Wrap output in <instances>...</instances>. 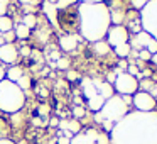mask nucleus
<instances>
[{
  "instance_id": "obj_30",
  "label": "nucleus",
  "mask_w": 157,
  "mask_h": 144,
  "mask_svg": "<svg viewBox=\"0 0 157 144\" xmlns=\"http://www.w3.org/2000/svg\"><path fill=\"white\" fill-rule=\"evenodd\" d=\"M73 115H75L76 119H79V117H83V115H85V107H81V105H76L75 109H73Z\"/></svg>"
},
{
  "instance_id": "obj_24",
  "label": "nucleus",
  "mask_w": 157,
  "mask_h": 144,
  "mask_svg": "<svg viewBox=\"0 0 157 144\" xmlns=\"http://www.w3.org/2000/svg\"><path fill=\"white\" fill-rule=\"evenodd\" d=\"M147 2H149V0H130V4H132V7L135 9V10H142L144 7H145L147 5Z\"/></svg>"
},
{
  "instance_id": "obj_11",
  "label": "nucleus",
  "mask_w": 157,
  "mask_h": 144,
  "mask_svg": "<svg viewBox=\"0 0 157 144\" xmlns=\"http://www.w3.org/2000/svg\"><path fill=\"white\" fill-rule=\"evenodd\" d=\"M93 86H95L96 93L101 97L103 100H108L110 97L115 95V90H113V85H110L108 82H101V80H93Z\"/></svg>"
},
{
  "instance_id": "obj_7",
  "label": "nucleus",
  "mask_w": 157,
  "mask_h": 144,
  "mask_svg": "<svg viewBox=\"0 0 157 144\" xmlns=\"http://www.w3.org/2000/svg\"><path fill=\"white\" fill-rule=\"evenodd\" d=\"M106 42L110 48H117V46L127 44L130 41V32L125 26H110L108 32H106Z\"/></svg>"
},
{
  "instance_id": "obj_16",
  "label": "nucleus",
  "mask_w": 157,
  "mask_h": 144,
  "mask_svg": "<svg viewBox=\"0 0 157 144\" xmlns=\"http://www.w3.org/2000/svg\"><path fill=\"white\" fill-rule=\"evenodd\" d=\"M103 103H105V100H103L98 93H96L95 97H91V98H88V107H90V110H93V112H100L101 107H103Z\"/></svg>"
},
{
  "instance_id": "obj_40",
  "label": "nucleus",
  "mask_w": 157,
  "mask_h": 144,
  "mask_svg": "<svg viewBox=\"0 0 157 144\" xmlns=\"http://www.w3.org/2000/svg\"><path fill=\"white\" fill-rule=\"evenodd\" d=\"M2 80H5V68L4 66H0V82Z\"/></svg>"
},
{
  "instance_id": "obj_21",
  "label": "nucleus",
  "mask_w": 157,
  "mask_h": 144,
  "mask_svg": "<svg viewBox=\"0 0 157 144\" xmlns=\"http://www.w3.org/2000/svg\"><path fill=\"white\" fill-rule=\"evenodd\" d=\"M93 49H95V53H96V54H100V56H105V54H108V53H110V46H108V42H106V41L95 42V44H93Z\"/></svg>"
},
{
  "instance_id": "obj_14",
  "label": "nucleus",
  "mask_w": 157,
  "mask_h": 144,
  "mask_svg": "<svg viewBox=\"0 0 157 144\" xmlns=\"http://www.w3.org/2000/svg\"><path fill=\"white\" fill-rule=\"evenodd\" d=\"M59 127H61V130H69V132L75 136V134H78L79 130H81V126H79V122L76 119H73V120H59V124H58Z\"/></svg>"
},
{
  "instance_id": "obj_31",
  "label": "nucleus",
  "mask_w": 157,
  "mask_h": 144,
  "mask_svg": "<svg viewBox=\"0 0 157 144\" xmlns=\"http://www.w3.org/2000/svg\"><path fill=\"white\" fill-rule=\"evenodd\" d=\"M137 56H139V58L142 59V61H150V58H152V54H150V53L147 51V49H140V53H139Z\"/></svg>"
},
{
  "instance_id": "obj_32",
  "label": "nucleus",
  "mask_w": 157,
  "mask_h": 144,
  "mask_svg": "<svg viewBox=\"0 0 157 144\" xmlns=\"http://www.w3.org/2000/svg\"><path fill=\"white\" fill-rule=\"evenodd\" d=\"M127 73H128V75H132V76H135V78H137V75H139V68H137L135 65H130L128 68H127Z\"/></svg>"
},
{
  "instance_id": "obj_29",
  "label": "nucleus",
  "mask_w": 157,
  "mask_h": 144,
  "mask_svg": "<svg viewBox=\"0 0 157 144\" xmlns=\"http://www.w3.org/2000/svg\"><path fill=\"white\" fill-rule=\"evenodd\" d=\"M96 144H110V137L103 132H98V137H96Z\"/></svg>"
},
{
  "instance_id": "obj_41",
  "label": "nucleus",
  "mask_w": 157,
  "mask_h": 144,
  "mask_svg": "<svg viewBox=\"0 0 157 144\" xmlns=\"http://www.w3.org/2000/svg\"><path fill=\"white\" fill-rule=\"evenodd\" d=\"M49 124H51L52 127H56V126H58V124H59V120H58V119H54V117H52V119L49 120Z\"/></svg>"
},
{
  "instance_id": "obj_15",
  "label": "nucleus",
  "mask_w": 157,
  "mask_h": 144,
  "mask_svg": "<svg viewBox=\"0 0 157 144\" xmlns=\"http://www.w3.org/2000/svg\"><path fill=\"white\" fill-rule=\"evenodd\" d=\"M81 86H83V90H85L86 100L96 95V90H95V86H93V80H91V78H85V80L81 82Z\"/></svg>"
},
{
  "instance_id": "obj_47",
  "label": "nucleus",
  "mask_w": 157,
  "mask_h": 144,
  "mask_svg": "<svg viewBox=\"0 0 157 144\" xmlns=\"http://www.w3.org/2000/svg\"><path fill=\"white\" fill-rule=\"evenodd\" d=\"M150 95H152V97H154V98H155V97H157V88H154V90H152V92H150Z\"/></svg>"
},
{
  "instance_id": "obj_13",
  "label": "nucleus",
  "mask_w": 157,
  "mask_h": 144,
  "mask_svg": "<svg viewBox=\"0 0 157 144\" xmlns=\"http://www.w3.org/2000/svg\"><path fill=\"white\" fill-rule=\"evenodd\" d=\"M79 39H81V36H76V34L61 36V39H59V46H61V49H64V51H73V49H76Z\"/></svg>"
},
{
  "instance_id": "obj_19",
  "label": "nucleus",
  "mask_w": 157,
  "mask_h": 144,
  "mask_svg": "<svg viewBox=\"0 0 157 144\" xmlns=\"http://www.w3.org/2000/svg\"><path fill=\"white\" fill-rule=\"evenodd\" d=\"M12 29H14V22H12L10 17H7V15L0 17V32H2V34H7Z\"/></svg>"
},
{
  "instance_id": "obj_36",
  "label": "nucleus",
  "mask_w": 157,
  "mask_h": 144,
  "mask_svg": "<svg viewBox=\"0 0 157 144\" xmlns=\"http://www.w3.org/2000/svg\"><path fill=\"white\" fill-rule=\"evenodd\" d=\"M29 53H31V49H29V48H22V49H19V54H22V56H29Z\"/></svg>"
},
{
  "instance_id": "obj_44",
  "label": "nucleus",
  "mask_w": 157,
  "mask_h": 144,
  "mask_svg": "<svg viewBox=\"0 0 157 144\" xmlns=\"http://www.w3.org/2000/svg\"><path fill=\"white\" fill-rule=\"evenodd\" d=\"M51 58L58 61V59H59V53H56V51H54V53H51Z\"/></svg>"
},
{
  "instance_id": "obj_2",
  "label": "nucleus",
  "mask_w": 157,
  "mask_h": 144,
  "mask_svg": "<svg viewBox=\"0 0 157 144\" xmlns=\"http://www.w3.org/2000/svg\"><path fill=\"white\" fill-rule=\"evenodd\" d=\"M79 34L90 42L103 41L108 32L112 21H110V7L105 2L100 4H79Z\"/></svg>"
},
{
  "instance_id": "obj_48",
  "label": "nucleus",
  "mask_w": 157,
  "mask_h": 144,
  "mask_svg": "<svg viewBox=\"0 0 157 144\" xmlns=\"http://www.w3.org/2000/svg\"><path fill=\"white\" fill-rule=\"evenodd\" d=\"M19 2H21V4H31L32 0H19Z\"/></svg>"
},
{
  "instance_id": "obj_4",
  "label": "nucleus",
  "mask_w": 157,
  "mask_h": 144,
  "mask_svg": "<svg viewBox=\"0 0 157 144\" xmlns=\"http://www.w3.org/2000/svg\"><path fill=\"white\" fill-rule=\"evenodd\" d=\"M128 114V105L122 100L120 95H113L108 100H105L101 110H100V115L103 120H110V122H118L122 117H125Z\"/></svg>"
},
{
  "instance_id": "obj_38",
  "label": "nucleus",
  "mask_w": 157,
  "mask_h": 144,
  "mask_svg": "<svg viewBox=\"0 0 157 144\" xmlns=\"http://www.w3.org/2000/svg\"><path fill=\"white\" fill-rule=\"evenodd\" d=\"M81 4H100V2H103V0H79Z\"/></svg>"
},
{
  "instance_id": "obj_9",
  "label": "nucleus",
  "mask_w": 157,
  "mask_h": 144,
  "mask_svg": "<svg viewBox=\"0 0 157 144\" xmlns=\"http://www.w3.org/2000/svg\"><path fill=\"white\" fill-rule=\"evenodd\" d=\"M0 59L5 63V65H14L19 59V49L14 42H5V44H0Z\"/></svg>"
},
{
  "instance_id": "obj_1",
  "label": "nucleus",
  "mask_w": 157,
  "mask_h": 144,
  "mask_svg": "<svg viewBox=\"0 0 157 144\" xmlns=\"http://www.w3.org/2000/svg\"><path fill=\"white\" fill-rule=\"evenodd\" d=\"M108 137L112 144H157V112H128L115 122Z\"/></svg>"
},
{
  "instance_id": "obj_42",
  "label": "nucleus",
  "mask_w": 157,
  "mask_h": 144,
  "mask_svg": "<svg viewBox=\"0 0 157 144\" xmlns=\"http://www.w3.org/2000/svg\"><path fill=\"white\" fill-rule=\"evenodd\" d=\"M68 78H69V80H75V78H78V75H76L75 71H69V73H68Z\"/></svg>"
},
{
  "instance_id": "obj_17",
  "label": "nucleus",
  "mask_w": 157,
  "mask_h": 144,
  "mask_svg": "<svg viewBox=\"0 0 157 144\" xmlns=\"http://www.w3.org/2000/svg\"><path fill=\"white\" fill-rule=\"evenodd\" d=\"M24 75V71H22V68L21 66H12L10 70H9V71H5V78L7 80H10V82H17L19 78H21V76Z\"/></svg>"
},
{
  "instance_id": "obj_5",
  "label": "nucleus",
  "mask_w": 157,
  "mask_h": 144,
  "mask_svg": "<svg viewBox=\"0 0 157 144\" xmlns=\"http://www.w3.org/2000/svg\"><path fill=\"white\" fill-rule=\"evenodd\" d=\"M139 15L142 31L157 41V0H149Z\"/></svg>"
},
{
  "instance_id": "obj_26",
  "label": "nucleus",
  "mask_w": 157,
  "mask_h": 144,
  "mask_svg": "<svg viewBox=\"0 0 157 144\" xmlns=\"http://www.w3.org/2000/svg\"><path fill=\"white\" fill-rule=\"evenodd\" d=\"M56 66H58L59 70H68V68H69V61H68V58H59L58 61H56Z\"/></svg>"
},
{
  "instance_id": "obj_37",
  "label": "nucleus",
  "mask_w": 157,
  "mask_h": 144,
  "mask_svg": "<svg viewBox=\"0 0 157 144\" xmlns=\"http://www.w3.org/2000/svg\"><path fill=\"white\" fill-rule=\"evenodd\" d=\"M32 124H34V126H46V122H42V120L39 119V117H36V119L32 120Z\"/></svg>"
},
{
  "instance_id": "obj_28",
  "label": "nucleus",
  "mask_w": 157,
  "mask_h": 144,
  "mask_svg": "<svg viewBox=\"0 0 157 144\" xmlns=\"http://www.w3.org/2000/svg\"><path fill=\"white\" fill-rule=\"evenodd\" d=\"M9 4H10V0H0V17H4L7 14Z\"/></svg>"
},
{
  "instance_id": "obj_20",
  "label": "nucleus",
  "mask_w": 157,
  "mask_h": 144,
  "mask_svg": "<svg viewBox=\"0 0 157 144\" xmlns=\"http://www.w3.org/2000/svg\"><path fill=\"white\" fill-rule=\"evenodd\" d=\"M113 51H115V54L118 56L120 59H127L130 54V51H132V48H130V44L127 42V44H122V46H117V48H113Z\"/></svg>"
},
{
  "instance_id": "obj_34",
  "label": "nucleus",
  "mask_w": 157,
  "mask_h": 144,
  "mask_svg": "<svg viewBox=\"0 0 157 144\" xmlns=\"http://www.w3.org/2000/svg\"><path fill=\"white\" fill-rule=\"evenodd\" d=\"M101 124H103V127H105V129L108 130V132H110V130L113 129V126H115V124H113V122H110V120H103Z\"/></svg>"
},
{
  "instance_id": "obj_33",
  "label": "nucleus",
  "mask_w": 157,
  "mask_h": 144,
  "mask_svg": "<svg viewBox=\"0 0 157 144\" xmlns=\"http://www.w3.org/2000/svg\"><path fill=\"white\" fill-rule=\"evenodd\" d=\"M127 68H128V63H127V59H125V61L122 59V61L118 63V70L123 73V71H127Z\"/></svg>"
},
{
  "instance_id": "obj_3",
  "label": "nucleus",
  "mask_w": 157,
  "mask_h": 144,
  "mask_svg": "<svg viewBox=\"0 0 157 144\" xmlns=\"http://www.w3.org/2000/svg\"><path fill=\"white\" fill-rule=\"evenodd\" d=\"M25 105V93L10 80L0 82V110L7 114H17Z\"/></svg>"
},
{
  "instance_id": "obj_27",
  "label": "nucleus",
  "mask_w": 157,
  "mask_h": 144,
  "mask_svg": "<svg viewBox=\"0 0 157 144\" xmlns=\"http://www.w3.org/2000/svg\"><path fill=\"white\" fill-rule=\"evenodd\" d=\"M75 2L76 0H58V2H56V9H66L71 4H75Z\"/></svg>"
},
{
  "instance_id": "obj_22",
  "label": "nucleus",
  "mask_w": 157,
  "mask_h": 144,
  "mask_svg": "<svg viewBox=\"0 0 157 144\" xmlns=\"http://www.w3.org/2000/svg\"><path fill=\"white\" fill-rule=\"evenodd\" d=\"M22 24H24L27 29H34L36 26H37V19H36L34 14H25V15H24V21H22Z\"/></svg>"
},
{
  "instance_id": "obj_8",
  "label": "nucleus",
  "mask_w": 157,
  "mask_h": 144,
  "mask_svg": "<svg viewBox=\"0 0 157 144\" xmlns=\"http://www.w3.org/2000/svg\"><path fill=\"white\" fill-rule=\"evenodd\" d=\"M132 103L139 112H154L157 102L149 92H135L132 95Z\"/></svg>"
},
{
  "instance_id": "obj_12",
  "label": "nucleus",
  "mask_w": 157,
  "mask_h": 144,
  "mask_svg": "<svg viewBox=\"0 0 157 144\" xmlns=\"http://www.w3.org/2000/svg\"><path fill=\"white\" fill-rule=\"evenodd\" d=\"M150 39L152 38H150L147 32L140 31V32H137V34L132 36V42H128V44H130V48H135V49H145Z\"/></svg>"
},
{
  "instance_id": "obj_35",
  "label": "nucleus",
  "mask_w": 157,
  "mask_h": 144,
  "mask_svg": "<svg viewBox=\"0 0 157 144\" xmlns=\"http://www.w3.org/2000/svg\"><path fill=\"white\" fill-rule=\"evenodd\" d=\"M69 141H71V139H68V137L61 136V137L58 139V144H69Z\"/></svg>"
},
{
  "instance_id": "obj_39",
  "label": "nucleus",
  "mask_w": 157,
  "mask_h": 144,
  "mask_svg": "<svg viewBox=\"0 0 157 144\" xmlns=\"http://www.w3.org/2000/svg\"><path fill=\"white\" fill-rule=\"evenodd\" d=\"M122 100L127 103V105H130V103H132V97H130V95H123V97H122Z\"/></svg>"
},
{
  "instance_id": "obj_45",
  "label": "nucleus",
  "mask_w": 157,
  "mask_h": 144,
  "mask_svg": "<svg viewBox=\"0 0 157 144\" xmlns=\"http://www.w3.org/2000/svg\"><path fill=\"white\" fill-rule=\"evenodd\" d=\"M150 59H152V63L157 66V53H155V54H152V58H150Z\"/></svg>"
},
{
  "instance_id": "obj_46",
  "label": "nucleus",
  "mask_w": 157,
  "mask_h": 144,
  "mask_svg": "<svg viewBox=\"0 0 157 144\" xmlns=\"http://www.w3.org/2000/svg\"><path fill=\"white\" fill-rule=\"evenodd\" d=\"M39 114H48V107H41V110H39Z\"/></svg>"
},
{
  "instance_id": "obj_23",
  "label": "nucleus",
  "mask_w": 157,
  "mask_h": 144,
  "mask_svg": "<svg viewBox=\"0 0 157 144\" xmlns=\"http://www.w3.org/2000/svg\"><path fill=\"white\" fill-rule=\"evenodd\" d=\"M15 83H17V86H19L21 90H25V88H29V85H31V83H29V78H27L25 75H22V76H21V78H19Z\"/></svg>"
},
{
  "instance_id": "obj_6",
  "label": "nucleus",
  "mask_w": 157,
  "mask_h": 144,
  "mask_svg": "<svg viewBox=\"0 0 157 144\" xmlns=\"http://www.w3.org/2000/svg\"><path fill=\"white\" fill-rule=\"evenodd\" d=\"M113 90L120 93V97L123 95H133L135 92H139V80L135 76L128 75L127 71L118 73L115 76V82H113Z\"/></svg>"
},
{
  "instance_id": "obj_18",
  "label": "nucleus",
  "mask_w": 157,
  "mask_h": 144,
  "mask_svg": "<svg viewBox=\"0 0 157 144\" xmlns=\"http://www.w3.org/2000/svg\"><path fill=\"white\" fill-rule=\"evenodd\" d=\"M14 36H15V38H19V39H27L29 36H31V29H27L21 22V24L14 26Z\"/></svg>"
},
{
  "instance_id": "obj_43",
  "label": "nucleus",
  "mask_w": 157,
  "mask_h": 144,
  "mask_svg": "<svg viewBox=\"0 0 157 144\" xmlns=\"http://www.w3.org/2000/svg\"><path fill=\"white\" fill-rule=\"evenodd\" d=\"M0 144H15V142L10 139H0Z\"/></svg>"
},
{
  "instance_id": "obj_25",
  "label": "nucleus",
  "mask_w": 157,
  "mask_h": 144,
  "mask_svg": "<svg viewBox=\"0 0 157 144\" xmlns=\"http://www.w3.org/2000/svg\"><path fill=\"white\" fill-rule=\"evenodd\" d=\"M147 51H149L150 53V54H155V53H157V41H155V39H150V41H149V44H147Z\"/></svg>"
},
{
  "instance_id": "obj_10",
  "label": "nucleus",
  "mask_w": 157,
  "mask_h": 144,
  "mask_svg": "<svg viewBox=\"0 0 157 144\" xmlns=\"http://www.w3.org/2000/svg\"><path fill=\"white\" fill-rule=\"evenodd\" d=\"M96 137H98V130L88 129L85 132L75 134L69 141V144H96Z\"/></svg>"
}]
</instances>
